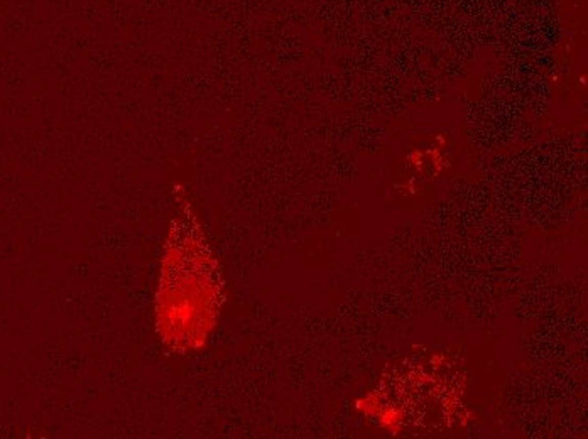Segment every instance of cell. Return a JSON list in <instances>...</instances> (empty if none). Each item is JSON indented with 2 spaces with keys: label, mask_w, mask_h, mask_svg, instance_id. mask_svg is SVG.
<instances>
[{
  "label": "cell",
  "mask_w": 588,
  "mask_h": 439,
  "mask_svg": "<svg viewBox=\"0 0 588 439\" xmlns=\"http://www.w3.org/2000/svg\"><path fill=\"white\" fill-rule=\"evenodd\" d=\"M220 284L215 260L195 216L177 215L169 225L157 289L154 323L173 353L203 346L218 313Z\"/></svg>",
  "instance_id": "obj_1"
}]
</instances>
